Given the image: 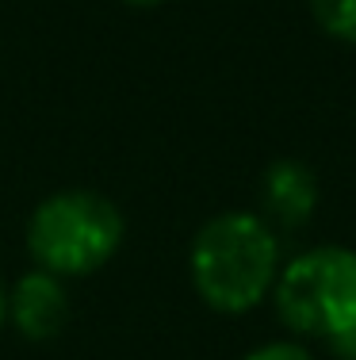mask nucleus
Listing matches in <instances>:
<instances>
[{"instance_id": "f257e3e1", "label": "nucleus", "mask_w": 356, "mask_h": 360, "mask_svg": "<svg viewBox=\"0 0 356 360\" xmlns=\"http://www.w3.org/2000/svg\"><path fill=\"white\" fill-rule=\"evenodd\" d=\"M279 230L261 211H223L192 238V288L211 311L249 314L268 303L279 276Z\"/></svg>"}, {"instance_id": "f03ea898", "label": "nucleus", "mask_w": 356, "mask_h": 360, "mask_svg": "<svg viewBox=\"0 0 356 360\" xmlns=\"http://www.w3.org/2000/svg\"><path fill=\"white\" fill-rule=\"evenodd\" d=\"M123 211L92 188H65L46 195L27 219V253L35 269H46L62 280L100 272L123 250Z\"/></svg>"}, {"instance_id": "7ed1b4c3", "label": "nucleus", "mask_w": 356, "mask_h": 360, "mask_svg": "<svg viewBox=\"0 0 356 360\" xmlns=\"http://www.w3.org/2000/svg\"><path fill=\"white\" fill-rule=\"evenodd\" d=\"M276 319L295 341H337L356 330V250L315 245L279 264Z\"/></svg>"}, {"instance_id": "20e7f679", "label": "nucleus", "mask_w": 356, "mask_h": 360, "mask_svg": "<svg viewBox=\"0 0 356 360\" xmlns=\"http://www.w3.org/2000/svg\"><path fill=\"white\" fill-rule=\"evenodd\" d=\"M70 319L65 280L46 269H27L8 288V322L27 341H54Z\"/></svg>"}, {"instance_id": "39448f33", "label": "nucleus", "mask_w": 356, "mask_h": 360, "mask_svg": "<svg viewBox=\"0 0 356 360\" xmlns=\"http://www.w3.org/2000/svg\"><path fill=\"white\" fill-rule=\"evenodd\" d=\"M318 176L307 161L279 158L261 176V215L276 230H299L318 211Z\"/></svg>"}, {"instance_id": "423d86ee", "label": "nucleus", "mask_w": 356, "mask_h": 360, "mask_svg": "<svg viewBox=\"0 0 356 360\" xmlns=\"http://www.w3.org/2000/svg\"><path fill=\"white\" fill-rule=\"evenodd\" d=\"M307 8L326 39L356 46V0H307Z\"/></svg>"}, {"instance_id": "0eeeda50", "label": "nucleus", "mask_w": 356, "mask_h": 360, "mask_svg": "<svg viewBox=\"0 0 356 360\" xmlns=\"http://www.w3.org/2000/svg\"><path fill=\"white\" fill-rule=\"evenodd\" d=\"M242 360H315V356H310V349L303 345V341L284 338V341H265V345H257Z\"/></svg>"}, {"instance_id": "6e6552de", "label": "nucleus", "mask_w": 356, "mask_h": 360, "mask_svg": "<svg viewBox=\"0 0 356 360\" xmlns=\"http://www.w3.org/2000/svg\"><path fill=\"white\" fill-rule=\"evenodd\" d=\"M329 349H334L341 360H356V330L345 333V338H337V341H329Z\"/></svg>"}, {"instance_id": "1a4fd4ad", "label": "nucleus", "mask_w": 356, "mask_h": 360, "mask_svg": "<svg viewBox=\"0 0 356 360\" xmlns=\"http://www.w3.org/2000/svg\"><path fill=\"white\" fill-rule=\"evenodd\" d=\"M8 322V288H4V280H0V326Z\"/></svg>"}, {"instance_id": "9d476101", "label": "nucleus", "mask_w": 356, "mask_h": 360, "mask_svg": "<svg viewBox=\"0 0 356 360\" xmlns=\"http://www.w3.org/2000/svg\"><path fill=\"white\" fill-rule=\"evenodd\" d=\"M123 4H131V8H157V4H165V0H123Z\"/></svg>"}]
</instances>
